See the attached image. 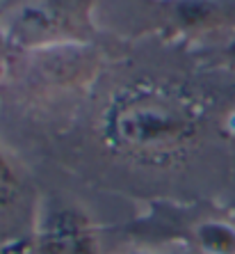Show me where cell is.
I'll use <instances>...</instances> for the list:
<instances>
[{
    "label": "cell",
    "mask_w": 235,
    "mask_h": 254,
    "mask_svg": "<svg viewBox=\"0 0 235 254\" xmlns=\"http://www.w3.org/2000/svg\"><path fill=\"white\" fill-rule=\"evenodd\" d=\"M25 69L48 87H73L98 69V48L89 42H55L21 51Z\"/></svg>",
    "instance_id": "obj_3"
},
{
    "label": "cell",
    "mask_w": 235,
    "mask_h": 254,
    "mask_svg": "<svg viewBox=\"0 0 235 254\" xmlns=\"http://www.w3.org/2000/svg\"><path fill=\"white\" fill-rule=\"evenodd\" d=\"M37 250L42 254H96L94 227L76 208H57L37 229Z\"/></svg>",
    "instance_id": "obj_4"
},
{
    "label": "cell",
    "mask_w": 235,
    "mask_h": 254,
    "mask_svg": "<svg viewBox=\"0 0 235 254\" xmlns=\"http://www.w3.org/2000/svg\"><path fill=\"white\" fill-rule=\"evenodd\" d=\"M144 14L167 37L235 35V0H144Z\"/></svg>",
    "instance_id": "obj_2"
},
{
    "label": "cell",
    "mask_w": 235,
    "mask_h": 254,
    "mask_svg": "<svg viewBox=\"0 0 235 254\" xmlns=\"http://www.w3.org/2000/svg\"><path fill=\"white\" fill-rule=\"evenodd\" d=\"M7 62H9V44H7V35L0 30V78L7 69Z\"/></svg>",
    "instance_id": "obj_7"
},
{
    "label": "cell",
    "mask_w": 235,
    "mask_h": 254,
    "mask_svg": "<svg viewBox=\"0 0 235 254\" xmlns=\"http://www.w3.org/2000/svg\"><path fill=\"white\" fill-rule=\"evenodd\" d=\"M133 254H148V252H133Z\"/></svg>",
    "instance_id": "obj_8"
},
{
    "label": "cell",
    "mask_w": 235,
    "mask_h": 254,
    "mask_svg": "<svg viewBox=\"0 0 235 254\" xmlns=\"http://www.w3.org/2000/svg\"><path fill=\"white\" fill-rule=\"evenodd\" d=\"M192 236L203 254H235V227L224 220H203Z\"/></svg>",
    "instance_id": "obj_5"
},
{
    "label": "cell",
    "mask_w": 235,
    "mask_h": 254,
    "mask_svg": "<svg viewBox=\"0 0 235 254\" xmlns=\"http://www.w3.org/2000/svg\"><path fill=\"white\" fill-rule=\"evenodd\" d=\"M203 128L199 101L169 80H135L100 115V137L117 156L165 165L185 156Z\"/></svg>",
    "instance_id": "obj_1"
},
{
    "label": "cell",
    "mask_w": 235,
    "mask_h": 254,
    "mask_svg": "<svg viewBox=\"0 0 235 254\" xmlns=\"http://www.w3.org/2000/svg\"><path fill=\"white\" fill-rule=\"evenodd\" d=\"M18 190H21V181H18L16 172L12 163L5 158V154L0 151V213L7 211L16 201Z\"/></svg>",
    "instance_id": "obj_6"
}]
</instances>
